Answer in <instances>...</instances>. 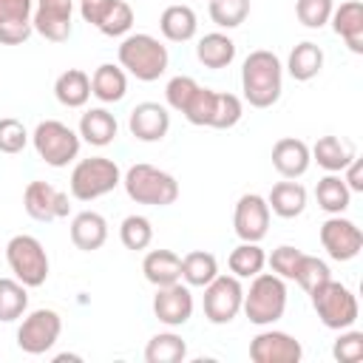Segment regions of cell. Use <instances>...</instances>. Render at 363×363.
Returning <instances> with one entry per match:
<instances>
[{
	"instance_id": "6da1fadb",
	"label": "cell",
	"mask_w": 363,
	"mask_h": 363,
	"mask_svg": "<svg viewBox=\"0 0 363 363\" xmlns=\"http://www.w3.org/2000/svg\"><path fill=\"white\" fill-rule=\"evenodd\" d=\"M241 91H244V99L252 108L275 105L281 91H284V65H281V60L267 48H258V51L247 54L244 68H241Z\"/></svg>"
},
{
	"instance_id": "7a4b0ae2",
	"label": "cell",
	"mask_w": 363,
	"mask_h": 363,
	"mask_svg": "<svg viewBox=\"0 0 363 363\" xmlns=\"http://www.w3.org/2000/svg\"><path fill=\"white\" fill-rule=\"evenodd\" d=\"M241 309L250 318V323H255V326H269L278 318H284V309H286L284 278H278L275 272H258L252 278L250 289H244Z\"/></svg>"
},
{
	"instance_id": "3957f363",
	"label": "cell",
	"mask_w": 363,
	"mask_h": 363,
	"mask_svg": "<svg viewBox=\"0 0 363 363\" xmlns=\"http://www.w3.org/2000/svg\"><path fill=\"white\" fill-rule=\"evenodd\" d=\"M167 48L150 34H128L119 43V65L142 82L159 79L167 71Z\"/></svg>"
},
{
	"instance_id": "277c9868",
	"label": "cell",
	"mask_w": 363,
	"mask_h": 363,
	"mask_svg": "<svg viewBox=\"0 0 363 363\" xmlns=\"http://www.w3.org/2000/svg\"><path fill=\"white\" fill-rule=\"evenodd\" d=\"M125 193L130 201L136 204H150V207H167L179 199V182L153 167V164H133L128 167V173L122 176Z\"/></svg>"
},
{
	"instance_id": "5b68a950",
	"label": "cell",
	"mask_w": 363,
	"mask_h": 363,
	"mask_svg": "<svg viewBox=\"0 0 363 363\" xmlns=\"http://www.w3.org/2000/svg\"><path fill=\"white\" fill-rule=\"evenodd\" d=\"M309 298H312V306H315V312L326 329H337V332L349 329V326H354V320L360 315L354 292L349 286H343L340 281L329 278L315 292H309Z\"/></svg>"
},
{
	"instance_id": "8992f818",
	"label": "cell",
	"mask_w": 363,
	"mask_h": 363,
	"mask_svg": "<svg viewBox=\"0 0 363 363\" xmlns=\"http://www.w3.org/2000/svg\"><path fill=\"white\" fill-rule=\"evenodd\" d=\"M122 182L119 164L105 156H91L74 164L71 170V196L77 201H94L105 193H111Z\"/></svg>"
},
{
	"instance_id": "52a82bcc",
	"label": "cell",
	"mask_w": 363,
	"mask_h": 363,
	"mask_svg": "<svg viewBox=\"0 0 363 363\" xmlns=\"http://www.w3.org/2000/svg\"><path fill=\"white\" fill-rule=\"evenodd\" d=\"M37 156L51 167H65L79 156V133H74L68 125L57 119H45L31 133Z\"/></svg>"
},
{
	"instance_id": "ba28073f",
	"label": "cell",
	"mask_w": 363,
	"mask_h": 363,
	"mask_svg": "<svg viewBox=\"0 0 363 363\" xmlns=\"http://www.w3.org/2000/svg\"><path fill=\"white\" fill-rule=\"evenodd\" d=\"M6 261L14 278L26 286H43L48 278V255L34 235H14L6 244Z\"/></svg>"
},
{
	"instance_id": "9c48e42d",
	"label": "cell",
	"mask_w": 363,
	"mask_h": 363,
	"mask_svg": "<svg viewBox=\"0 0 363 363\" xmlns=\"http://www.w3.org/2000/svg\"><path fill=\"white\" fill-rule=\"evenodd\" d=\"M244 303V286L235 275H216L204 286V318L216 326L230 323Z\"/></svg>"
},
{
	"instance_id": "30bf717a",
	"label": "cell",
	"mask_w": 363,
	"mask_h": 363,
	"mask_svg": "<svg viewBox=\"0 0 363 363\" xmlns=\"http://www.w3.org/2000/svg\"><path fill=\"white\" fill-rule=\"evenodd\" d=\"M62 332V318L54 309H34L17 329V346L26 354H45Z\"/></svg>"
},
{
	"instance_id": "8fae6325",
	"label": "cell",
	"mask_w": 363,
	"mask_h": 363,
	"mask_svg": "<svg viewBox=\"0 0 363 363\" xmlns=\"http://www.w3.org/2000/svg\"><path fill=\"white\" fill-rule=\"evenodd\" d=\"M320 244L329 252V258L352 261L363 250V233H360V227L354 221L340 218V216H329L320 224Z\"/></svg>"
},
{
	"instance_id": "7c38bea8",
	"label": "cell",
	"mask_w": 363,
	"mask_h": 363,
	"mask_svg": "<svg viewBox=\"0 0 363 363\" xmlns=\"http://www.w3.org/2000/svg\"><path fill=\"white\" fill-rule=\"evenodd\" d=\"M23 207L34 221H54V218H65L71 204H68V193L51 187L48 182H31L23 193Z\"/></svg>"
},
{
	"instance_id": "4fadbf2b",
	"label": "cell",
	"mask_w": 363,
	"mask_h": 363,
	"mask_svg": "<svg viewBox=\"0 0 363 363\" xmlns=\"http://www.w3.org/2000/svg\"><path fill=\"white\" fill-rule=\"evenodd\" d=\"M153 315L164 326H184L193 315V292L187 284L176 281L167 286H156L153 295Z\"/></svg>"
},
{
	"instance_id": "5bb4252c",
	"label": "cell",
	"mask_w": 363,
	"mask_h": 363,
	"mask_svg": "<svg viewBox=\"0 0 363 363\" xmlns=\"http://www.w3.org/2000/svg\"><path fill=\"white\" fill-rule=\"evenodd\" d=\"M71 14H74V0H37L31 26L45 40L62 43L71 37Z\"/></svg>"
},
{
	"instance_id": "9a60e30c",
	"label": "cell",
	"mask_w": 363,
	"mask_h": 363,
	"mask_svg": "<svg viewBox=\"0 0 363 363\" xmlns=\"http://www.w3.org/2000/svg\"><path fill=\"white\" fill-rule=\"evenodd\" d=\"M233 227H235V235L241 241H261L269 230V204H267V199H261L258 193H244L235 204Z\"/></svg>"
},
{
	"instance_id": "2e32d148",
	"label": "cell",
	"mask_w": 363,
	"mask_h": 363,
	"mask_svg": "<svg viewBox=\"0 0 363 363\" xmlns=\"http://www.w3.org/2000/svg\"><path fill=\"white\" fill-rule=\"evenodd\" d=\"M303 357L301 343L286 332H261L250 343V360L252 363H298Z\"/></svg>"
},
{
	"instance_id": "e0dca14e",
	"label": "cell",
	"mask_w": 363,
	"mask_h": 363,
	"mask_svg": "<svg viewBox=\"0 0 363 363\" xmlns=\"http://www.w3.org/2000/svg\"><path fill=\"white\" fill-rule=\"evenodd\" d=\"M34 3L31 0H0V43L20 45L31 37Z\"/></svg>"
},
{
	"instance_id": "ac0fdd59",
	"label": "cell",
	"mask_w": 363,
	"mask_h": 363,
	"mask_svg": "<svg viewBox=\"0 0 363 363\" xmlns=\"http://www.w3.org/2000/svg\"><path fill=\"white\" fill-rule=\"evenodd\" d=\"M128 128H130L133 139H139V142H159L170 130V113L159 102H139L130 111Z\"/></svg>"
},
{
	"instance_id": "d6986e66",
	"label": "cell",
	"mask_w": 363,
	"mask_h": 363,
	"mask_svg": "<svg viewBox=\"0 0 363 363\" xmlns=\"http://www.w3.org/2000/svg\"><path fill=\"white\" fill-rule=\"evenodd\" d=\"M309 145L295 139V136H284L272 145V167L284 176V179H298L309 170Z\"/></svg>"
},
{
	"instance_id": "ffe728a7",
	"label": "cell",
	"mask_w": 363,
	"mask_h": 363,
	"mask_svg": "<svg viewBox=\"0 0 363 363\" xmlns=\"http://www.w3.org/2000/svg\"><path fill=\"white\" fill-rule=\"evenodd\" d=\"M332 28L337 37L346 40V45L354 54H363V6L360 0H346L337 9H332Z\"/></svg>"
},
{
	"instance_id": "44dd1931",
	"label": "cell",
	"mask_w": 363,
	"mask_h": 363,
	"mask_svg": "<svg viewBox=\"0 0 363 363\" xmlns=\"http://www.w3.org/2000/svg\"><path fill=\"white\" fill-rule=\"evenodd\" d=\"M71 241L77 250L82 252H94L108 241V221L94 213V210H82L74 216L71 221Z\"/></svg>"
},
{
	"instance_id": "7402d4cb",
	"label": "cell",
	"mask_w": 363,
	"mask_h": 363,
	"mask_svg": "<svg viewBox=\"0 0 363 363\" xmlns=\"http://www.w3.org/2000/svg\"><path fill=\"white\" fill-rule=\"evenodd\" d=\"M142 272L153 286H167L182 281V258L170 250H150L142 261Z\"/></svg>"
},
{
	"instance_id": "603a6c76",
	"label": "cell",
	"mask_w": 363,
	"mask_h": 363,
	"mask_svg": "<svg viewBox=\"0 0 363 363\" xmlns=\"http://www.w3.org/2000/svg\"><path fill=\"white\" fill-rule=\"evenodd\" d=\"M116 119L111 111L105 108H91L82 113L79 119V139H85L88 145H96V147H105L116 139Z\"/></svg>"
},
{
	"instance_id": "cb8c5ba5",
	"label": "cell",
	"mask_w": 363,
	"mask_h": 363,
	"mask_svg": "<svg viewBox=\"0 0 363 363\" xmlns=\"http://www.w3.org/2000/svg\"><path fill=\"white\" fill-rule=\"evenodd\" d=\"M159 28L164 34V40L170 43H187L196 37V28H199V20H196V11L190 6H167L159 17Z\"/></svg>"
},
{
	"instance_id": "d4e9b609",
	"label": "cell",
	"mask_w": 363,
	"mask_h": 363,
	"mask_svg": "<svg viewBox=\"0 0 363 363\" xmlns=\"http://www.w3.org/2000/svg\"><path fill=\"white\" fill-rule=\"evenodd\" d=\"M91 94L99 102H119L128 94V74L122 65H99L91 77Z\"/></svg>"
},
{
	"instance_id": "484cf974",
	"label": "cell",
	"mask_w": 363,
	"mask_h": 363,
	"mask_svg": "<svg viewBox=\"0 0 363 363\" xmlns=\"http://www.w3.org/2000/svg\"><path fill=\"white\" fill-rule=\"evenodd\" d=\"M54 96L65 108H82L91 96V77L79 68H68L54 82Z\"/></svg>"
},
{
	"instance_id": "4316f807",
	"label": "cell",
	"mask_w": 363,
	"mask_h": 363,
	"mask_svg": "<svg viewBox=\"0 0 363 363\" xmlns=\"http://www.w3.org/2000/svg\"><path fill=\"white\" fill-rule=\"evenodd\" d=\"M267 204L275 216L281 218H295L306 210V187L298 184V182H278L269 196H267Z\"/></svg>"
},
{
	"instance_id": "83f0119b",
	"label": "cell",
	"mask_w": 363,
	"mask_h": 363,
	"mask_svg": "<svg viewBox=\"0 0 363 363\" xmlns=\"http://www.w3.org/2000/svg\"><path fill=\"white\" fill-rule=\"evenodd\" d=\"M196 57H199V62L204 68H213V71L227 68L235 60V43L227 34H221V31L204 34L199 40V45H196Z\"/></svg>"
},
{
	"instance_id": "f1b7e54d",
	"label": "cell",
	"mask_w": 363,
	"mask_h": 363,
	"mask_svg": "<svg viewBox=\"0 0 363 363\" xmlns=\"http://www.w3.org/2000/svg\"><path fill=\"white\" fill-rule=\"evenodd\" d=\"M320 68H323V51H320V45H318V43L303 40V43H298V45L289 51L286 71H289V77H292V79L306 82V79L318 77V74H320Z\"/></svg>"
},
{
	"instance_id": "f546056e",
	"label": "cell",
	"mask_w": 363,
	"mask_h": 363,
	"mask_svg": "<svg viewBox=\"0 0 363 363\" xmlns=\"http://www.w3.org/2000/svg\"><path fill=\"white\" fill-rule=\"evenodd\" d=\"M309 156L329 173H340L352 159H354V147L337 136H320L315 142V147L309 150Z\"/></svg>"
},
{
	"instance_id": "4dcf8cb0",
	"label": "cell",
	"mask_w": 363,
	"mask_h": 363,
	"mask_svg": "<svg viewBox=\"0 0 363 363\" xmlns=\"http://www.w3.org/2000/svg\"><path fill=\"white\" fill-rule=\"evenodd\" d=\"M315 199H318V207H320V210H326L329 216H340V213L349 207L352 190L346 187L343 176L329 173V176H323V179L315 184Z\"/></svg>"
},
{
	"instance_id": "1f68e13d",
	"label": "cell",
	"mask_w": 363,
	"mask_h": 363,
	"mask_svg": "<svg viewBox=\"0 0 363 363\" xmlns=\"http://www.w3.org/2000/svg\"><path fill=\"white\" fill-rule=\"evenodd\" d=\"M227 264H230V272H233L235 278H255L258 272H264L267 255H264V250L258 247V241H241V244L230 252Z\"/></svg>"
},
{
	"instance_id": "d6a6232c",
	"label": "cell",
	"mask_w": 363,
	"mask_h": 363,
	"mask_svg": "<svg viewBox=\"0 0 363 363\" xmlns=\"http://www.w3.org/2000/svg\"><path fill=\"white\" fill-rule=\"evenodd\" d=\"M218 275V261L213 252L193 250L182 258V278L187 286H207Z\"/></svg>"
},
{
	"instance_id": "836d02e7",
	"label": "cell",
	"mask_w": 363,
	"mask_h": 363,
	"mask_svg": "<svg viewBox=\"0 0 363 363\" xmlns=\"http://www.w3.org/2000/svg\"><path fill=\"white\" fill-rule=\"evenodd\" d=\"M184 357H187V343L176 332H159L145 346L147 363H179Z\"/></svg>"
},
{
	"instance_id": "e575fe53",
	"label": "cell",
	"mask_w": 363,
	"mask_h": 363,
	"mask_svg": "<svg viewBox=\"0 0 363 363\" xmlns=\"http://www.w3.org/2000/svg\"><path fill=\"white\" fill-rule=\"evenodd\" d=\"M28 286L17 278H0V320L11 323L17 320L28 306Z\"/></svg>"
},
{
	"instance_id": "d590c367",
	"label": "cell",
	"mask_w": 363,
	"mask_h": 363,
	"mask_svg": "<svg viewBox=\"0 0 363 363\" xmlns=\"http://www.w3.org/2000/svg\"><path fill=\"white\" fill-rule=\"evenodd\" d=\"M332 278V272H329V264L326 261H320L318 255H301V261H298V269H295V278L292 281H298L301 284V289L303 292H315L320 284H326Z\"/></svg>"
},
{
	"instance_id": "8d00e7d4",
	"label": "cell",
	"mask_w": 363,
	"mask_h": 363,
	"mask_svg": "<svg viewBox=\"0 0 363 363\" xmlns=\"http://www.w3.org/2000/svg\"><path fill=\"white\" fill-rule=\"evenodd\" d=\"M250 14V0H210V20L218 28H238Z\"/></svg>"
},
{
	"instance_id": "74e56055",
	"label": "cell",
	"mask_w": 363,
	"mask_h": 363,
	"mask_svg": "<svg viewBox=\"0 0 363 363\" xmlns=\"http://www.w3.org/2000/svg\"><path fill=\"white\" fill-rule=\"evenodd\" d=\"M119 238H122V244L128 247V250H147L150 247V241H153V227H150V221L145 218V216H128V218H122V224H119Z\"/></svg>"
},
{
	"instance_id": "f35d334b",
	"label": "cell",
	"mask_w": 363,
	"mask_h": 363,
	"mask_svg": "<svg viewBox=\"0 0 363 363\" xmlns=\"http://www.w3.org/2000/svg\"><path fill=\"white\" fill-rule=\"evenodd\" d=\"M244 113V105L235 94H221L216 91V102H213V116H210V128H218V130H227L233 125H238Z\"/></svg>"
},
{
	"instance_id": "ab89813d",
	"label": "cell",
	"mask_w": 363,
	"mask_h": 363,
	"mask_svg": "<svg viewBox=\"0 0 363 363\" xmlns=\"http://www.w3.org/2000/svg\"><path fill=\"white\" fill-rule=\"evenodd\" d=\"M133 26V9L125 0H113V6L108 9V14L102 17V23L96 26L105 37H122L128 34Z\"/></svg>"
},
{
	"instance_id": "60d3db41",
	"label": "cell",
	"mask_w": 363,
	"mask_h": 363,
	"mask_svg": "<svg viewBox=\"0 0 363 363\" xmlns=\"http://www.w3.org/2000/svg\"><path fill=\"white\" fill-rule=\"evenodd\" d=\"M213 102H216V91L213 88H196V94H193V99L187 102V108L182 111L184 113V119L190 122V125H210V116H213Z\"/></svg>"
},
{
	"instance_id": "b9f144b4",
	"label": "cell",
	"mask_w": 363,
	"mask_h": 363,
	"mask_svg": "<svg viewBox=\"0 0 363 363\" xmlns=\"http://www.w3.org/2000/svg\"><path fill=\"white\" fill-rule=\"evenodd\" d=\"M332 354L337 363H357L363 360V332L357 329H340L335 346H332Z\"/></svg>"
},
{
	"instance_id": "7bdbcfd3",
	"label": "cell",
	"mask_w": 363,
	"mask_h": 363,
	"mask_svg": "<svg viewBox=\"0 0 363 363\" xmlns=\"http://www.w3.org/2000/svg\"><path fill=\"white\" fill-rule=\"evenodd\" d=\"M332 0H295V14L306 28H320L332 17Z\"/></svg>"
},
{
	"instance_id": "ee69618b",
	"label": "cell",
	"mask_w": 363,
	"mask_h": 363,
	"mask_svg": "<svg viewBox=\"0 0 363 363\" xmlns=\"http://www.w3.org/2000/svg\"><path fill=\"white\" fill-rule=\"evenodd\" d=\"M28 142V130L20 119L3 116L0 119V153H20Z\"/></svg>"
},
{
	"instance_id": "f6af8a7d",
	"label": "cell",
	"mask_w": 363,
	"mask_h": 363,
	"mask_svg": "<svg viewBox=\"0 0 363 363\" xmlns=\"http://www.w3.org/2000/svg\"><path fill=\"white\" fill-rule=\"evenodd\" d=\"M196 88H199V82L193 79V77H173L170 82H167V88H164V99H167V105L173 108V111H184L187 108V102L193 99V94H196Z\"/></svg>"
},
{
	"instance_id": "bcb514c9",
	"label": "cell",
	"mask_w": 363,
	"mask_h": 363,
	"mask_svg": "<svg viewBox=\"0 0 363 363\" xmlns=\"http://www.w3.org/2000/svg\"><path fill=\"white\" fill-rule=\"evenodd\" d=\"M301 250L298 247H289V244H284V247H278V250H272V255L267 258V264L272 267V272L278 275V278H295V269H298V261H301Z\"/></svg>"
},
{
	"instance_id": "7dc6e473",
	"label": "cell",
	"mask_w": 363,
	"mask_h": 363,
	"mask_svg": "<svg viewBox=\"0 0 363 363\" xmlns=\"http://www.w3.org/2000/svg\"><path fill=\"white\" fill-rule=\"evenodd\" d=\"M111 6H113V0H79V14H82L85 23L99 26Z\"/></svg>"
},
{
	"instance_id": "c3c4849f",
	"label": "cell",
	"mask_w": 363,
	"mask_h": 363,
	"mask_svg": "<svg viewBox=\"0 0 363 363\" xmlns=\"http://www.w3.org/2000/svg\"><path fill=\"white\" fill-rule=\"evenodd\" d=\"M343 170H346V176H343L346 187H349L352 193H363V167H360V159L354 156Z\"/></svg>"
}]
</instances>
